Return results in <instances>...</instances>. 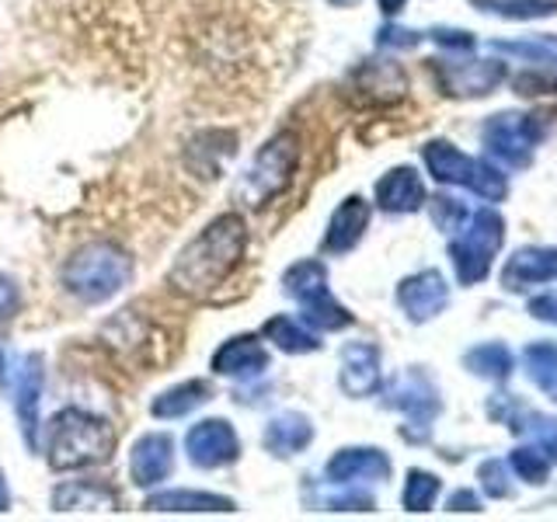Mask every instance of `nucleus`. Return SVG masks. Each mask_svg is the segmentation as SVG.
I'll use <instances>...</instances> for the list:
<instances>
[{
  "label": "nucleus",
  "mask_w": 557,
  "mask_h": 522,
  "mask_svg": "<svg viewBox=\"0 0 557 522\" xmlns=\"http://www.w3.org/2000/svg\"><path fill=\"white\" fill-rule=\"evenodd\" d=\"M338 383L348 397H370L380 387V348L370 341L345 345Z\"/></svg>",
  "instance_id": "17"
},
{
  "label": "nucleus",
  "mask_w": 557,
  "mask_h": 522,
  "mask_svg": "<svg viewBox=\"0 0 557 522\" xmlns=\"http://www.w3.org/2000/svg\"><path fill=\"white\" fill-rule=\"evenodd\" d=\"M467 365L474 370L478 376H495V380H505L512 370V356L505 352L502 345H481L474 352L467 356Z\"/></svg>",
  "instance_id": "28"
},
{
  "label": "nucleus",
  "mask_w": 557,
  "mask_h": 522,
  "mask_svg": "<svg viewBox=\"0 0 557 522\" xmlns=\"http://www.w3.org/2000/svg\"><path fill=\"white\" fill-rule=\"evenodd\" d=\"M17 307H22V293H17V286H14V278H11V275L0 272V324L11 321L14 313H17Z\"/></svg>",
  "instance_id": "32"
},
{
  "label": "nucleus",
  "mask_w": 557,
  "mask_h": 522,
  "mask_svg": "<svg viewBox=\"0 0 557 522\" xmlns=\"http://www.w3.org/2000/svg\"><path fill=\"white\" fill-rule=\"evenodd\" d=\"M536 139H540V126L533 122V115L505 112V115L487 119V126H484V147L509 164H527Z\"/></svg>",
  "instance_id": "10"
},
{
  "label": "nucleus",
  "mask_w": 557,
  "mask_h": 522,
  "mask_svg": "<svg viewBox=\"0 0 557 522\" xmlns=\"http://www.w3.org/2000/svg\"><path fill=\"white\" fill-rule=\"evenodd\" d=\"M391 457L373 446H348L338 449L327 460L324 474L331 484H359V481H387L391 477Z\"/></svg>",
  "instance_id": "13"
},
{
  "label": "nucleus",
  "mask_w": 557,
  "mask_h": 522,
  "mask_svg": "<svg viewBox=\"0 0 557 522\" xmlns=\"http://www.w3.org/2000/svg\"><path fill=\"white\" fill-rule=\"evenodd\" d=\"M425 202V188L418 171L411 167H394L376 182V206L383 213H414Z\"/></svg>",
  "instance_id": "20"
},
{
  "label": "nucleus",
  "mask_w": 557,
  "mask_h": 522,
  "mask_svg": "<svg viewBox=\"0 0 557 522\" xmlns=\"http://www.w3.org/2000/svg\"><path fill=\"white\" fill-rule=\"evenodd\" d=\"M283 289L289 300L304 307V324H313L321 331H342L352 324V313H348L327 289L324 261L304 258V261H296V265H289L283 275Z\"/></svg>",
  "instance_id": "6"
},
{
  "label": "nucleus",
  "mask_w": 557,
  "mask_h": 522,
  "mask_svg": "<svg viewBox=\"0 0 557 522\" xmlns=\"http://www.w3.org/2000/svg\"><path fill=\"white\" fill-rule=\"evenodd\" d=\"M52 512H115L119 492L101 481H63L52 487Z\"/></svg>",
  "instance_id": "16"
},
{
  "label": "nucleus",
  "mask_w": 557,
  "mask_h": 522,
  "mask_svg": "<svg viewBox=\"0 0 557 522\" xmlns=\"http://www.w3.org/2000/svg\"><path fill=\"white\" fill-rule=\"evenodd\" d=\"M481 481H484V487H487V495H509L512 487L505 484V470H502V463L498 460H492V463H484L481 467Z\"/></svg>",
  "instance_id": "33"
},
{
  "label": "nucleus",
  "mask_w": 557,
  "mask_h": 522,
  "mask_svg": "<svg viewBox=\"0 0 557 522\" xmlns=\"http://www.w3.org/2000/svg\"><path fill=\"white\" fill-rule=\"evenodd\" d=\"M432 220L443 226V231H457V223L467 220V209L453 199H432Z\"/></svg>",
  "instance_id": "31"
},
{
  "label": "nucleus",
  "mask_w": 557,
  "mask_h": 522,
  "mask_svg": "<svg viewBox=\"0 0 557 522\" xmlns=\"http://www.w3.org/2000/svg\"><path fill=\"white\" fill-rule=\"evenodd\" d=\"M63 286L81 303H109L133 278V254L115 240H91L63 265Z\"/></svg>",
  "instance_id": "3"
},
{
  "label": "nucleus",
  "mask_w": 557,
  "mask_h": 522,
  "mask_svg": "<svg viewBox=\"0 0 557 522\" xmlns=\"http://www.w3.org/2000/svg\"><path fill=\"white\" fill-rule=\"evenodd\" d=\"M11 509V487L4 481V470H0V512H8Z\"/></svg>",
  "instance_id": "38"
},
{
  "label": "nucleus",
  "mask_w": 557,
  "mask_h": 522,
  "mask_svg": "<svg viewBox=\"0 0 557 522\" xmlns=\"http://www.w3.org/2000/svg\"><path fill=\"white\" fill-rule=\"evenodd\" d=\"M366 226H370V202L359 199V196H348L335 216H331L327 231H324V251L327 254H345L352 251L356 244L362 240Z\"/></svg>",
  "instance_id": "18"
},
{
  "label": "nucleus",
  "mask_w": 557,
  "mask_h": 522,
  "mask_svg": "<svg viewBox=\"0 0 557 522\" xmlns=\"http://www.w3.org/2000/svg\"><path fill=\"white\" fill-rule=\"evenodd\" d=\"M147 512H234L237 501L213 492H191V487H171V492H153L144 501Z\"/></svg>",
  "instance_id": "21"
},
{
  "label": "nucleus",
  "mask_w": 557,
  "mask_h": 522,
  "mask_svg": "<svg viewBox=\"0 0 557 522\" xmlns=\"http://www.w3.org/2000/svg\"><path fill=\"white\" fill-rule=\"evenodd\" d=\"M376 42L380 46H394V49H411V46L422 42V35H418V32H405V28H383L376 35Z\"/></svg>",
  "instance_id": "34"
},
{
  "label": "nucleus",
  "mask_w": 557,
  "mask_h": 522,
  "mask_svg": "<svg viewBox=\"0 0 557 522\" xmlns=\"http://www.w3.org/2000/svg\"><path fill=\"white\" fill-rule=\"evenodd\" d=\"M443 484L435 474H425V470H411L408 474V484H405V495H400V501H405L408 512H429L435 498H440Z\"/></svg>",
  "instance_id": "27"
},
{
  "label": "nucleus",
  "mask_w": 557,
  "mask_h": 522,
  "mask_svg": "<svg viewBox=\"0 0 557 522\" xmlns=\"http://www.w3.org/2000/svg\"><path fill=\"white\" fill-rule=\"evenodd\" d=\"M296 164H300V139H296V133H275L255 153L251 167L240 174L234 199L244 209H265L275 196H283L289 188Z\"/></svg>",
  "instance_id": "4"
},
{
  "label": "nucleus",
  "mask_w": 557,
  "mask_h": 522,
  "mask_svg": "<svg viewBox=\"0 0 557 522\" xmlns=\"http://www.w3.org/2000/svg\"><path fill=\"white\" fill-rule=\"evenodd\" d=\"M512 467L519 470L522 477H530L533 484H544V477H547V460L540 457L536 449H516L512 452Z\"/></svg>",
  "instance_id": "30"
},
{
  "label": "nucleus",
  "mask_w": 557,
  "mask_h": 522,
  "mask_svg": "<svg viewBox=\"0 0 557 522\" xmlns=\"http://www.w3.org/2000/svg\"><path fill=\"white\" fill-rule=\"evenodd\" d=\"M310 443H313V425H310V418L300 414V411L275 414L272 422L265 425V432H261V446H265L278 460L296 457V452L307 449Z\"/></svg>",
  "instance_id": "19"
},
{
  "label": "nucleus",
  "mask_w": 557,
  "mask_h": 522,
  "mask_svg": "<svg viewBox=\"0 0 557 522\" xmlns=\"http://www.w3.org/2000/svg\"><path fill=\"white\" fill-rule=\"evenodd\" d=\"M387 405L397 408V411H405L411 414V422L418 425H425L429 418L440 411V400H435V390L429 387V380L422 373H411L405 380H397L394 383V390L387 397Z\"/></svg>",
  "instance_id": "22"
},
{
  "label": "nucleus",
  "mask_w": 557,
  "mask_h": 522,
  "mask_svg": "<svg viewBox=\"0 0 557 522\" xmlns=\"http://www.w3.org/2000/svg\"><path fill=\"white\" fill-rule=\"evenodd\" d=\"M530 310L536 313L540 321H550V324H557V293L540 296V300H533V303H530Z\"/></svg>",
  "instance_id": "36"
},
{
  "label": "nucleus",
  "mask_w": 557,
  "mask_h": 522,
  "mask_svg": "<svg viewBox=\"0 0 557 522\" xmlns=\"http://www.w3.org/2000/svg\"><path fill=\"white\" fill-rule=\"evenodd\" d=\"M487 11L505 14V17H544L557 11V0H498V4H487Z\"/></svg>",
  "instance_id": "29"
},
{
  "label": "nucleus",
  "mask_w": 557,
  "mask_h": 522,
  "mask_svg": "<svg viewBox=\"0 0 557 522\" xmlns=\"http://www.w3.org/2000/svg\"><path fill=\"white\" fill-rule=\"evenodd\" d=\"M244 254H248V223L240 213H220L178 251L168 269V286L188 300H206L240 269Z\"/></svg>",
  "instance_id": "1"
},
{
  "label": "nucleus",
  "mask_w": 557,
  "mask_h": 522,
  "mask_svg": "<svg viewBox=\"0 0 557 522\" xmlns=\"http://www.w3.org/2000/svg\"><path fill=\"white\" fill-rule=\"evenodd\" d=\"M185 452L199 470H223L240 460V439L226 418H202L188 428Z\"/></svg>",
  "instance_id": "9"
},
{
  "label": "nucleus",
  "mask_w": 557,
  "mask_h": 522,
  "mask_svg": "<svg viewBox=\"0 0 557 522\" xmlns=\"http://www.w3.org/2000/svg\"><path fill=\"white\" fill-rule=\"evenodd\" d=\"M536 435H540V446H544L550 457H557V422L554 418H536Z\"/></svg>",
  "instance_id": "35"
},
{
  "label": "nucleus",
  "mask_w": 557,
  "mask_h": 522,
  "mask_svg": "<svg viewBox=\"0 0 557 522\" xmlns=\"http://www.w3.org/2000/svg\"><path fill=\"white\" fill-rule=\"evenodd\" d=\"M0 390L11 400L28 449H39V400L46 390V359L39 352H14L0 341Z\"/></svg>",
  "instance_id": "5"
},
{
  "label": "nucleus",
  "mask_w": 557,
  "mask_h": 522,
  "mask_svg": "<svg viewBox=\"0 0 557 522\" xmlns=\"http://www.w3.org/2000/svg\"><path fill=\"white\" fill-rule=\"evenodd\" d=\"M449 509L453 512H470V509H478V498L470 495V492H457L449 498Z\"/></svg>",
  "instance_id": "37"
},
{
  "label": "nucleus",
  "mask_w": 557,
  "mask_h": 522,
  "mask_svg": "<svg viewBox=\"0 0 557 522\" xmlns=\"http://www.w3.org/2000/svg\"><path fill=\"white\" fill-rule=\"evenodd\" d=\"M209 397H213V387H209L206 380H185V383H178V387L157 394L150 400V414L164 418V422H174V418H185L196 408H202Z\"/></svg>",
  "instance_id": "23"
},
{
  "label": "nucleus",
  "mask_w": 557,
  "mask_h": 522,
  "mask_svg": "<svg viewBox=\"0 0 557 522\" xmlns=\"http://www.w3.org/2000/svg\"><path fill=\"white\" fill-rule=\"evenodd\" d=\"M505 240V223L492 209L467 216L463 234L453 240V265H457L460 283H481L492 272V261Z\"/></svg>",
  "instance_id": "8"
},
{
  "label": "nucleus",
  "mask_w": 557,
  "mask_h": 522,
  "mask_svg": "<svg viewBox=\"0 0 557 522\" xmlns=\"http://www.w3.org/2000/svg\"><path fill=\"white\" fill-rule=\"evenodd\" d=\"M46 460L57 474L70 470H91L112 460L115 428L101 414L84 408H63L46 422Z\"/></svg>",
  "instance_id": "2"
},
{
  "label": "nucleus",
  "mask_w": 557,
  "mask_h": 522,
  "mask_svg": "<svg viewBox=\"0 0 557 522\" xmlns=\"http://www.w3.org/2000/svg\"><path fill=\"white\" fill-rule=\"evenodd\" d=\"M380 8H383V14H397L405 8V0H380Z\"/></svg>",
  "instance_id": "39"
},
{
  "label": "nucleus",
  "mask_w": 557,
  "mask_h": 522,
  "mask_svg": "<svg viewBox=\"0 0 557 522\" xmlns=\"http://www.w3.org/2000/svg\"><path fill=\"white\" fill-rule=\"evenodd\" d=\"M209 370H213L216 376H226V380L251 383L258 376H265L269 348L261 345L258 335H234L213 352V359H209Z\"/></svg>",
  "instance_id": "11"
},
{
  "label": "nucleus",
  "mask_w": 557,
  "mask_h": 522,
  "mask_svg": "<svg viewBox=\"0 0 557 522\" xmlns=\"http://www.w3.org/2000/svg\"><path fill=\"white\" fill-rule=\"evenodd\" d=\"M327 4H331V8H356L359 0H327Z\"/></svg>",
  "instance_id": "40"
},
{
  "label": "nucleus",
  "mask_w": 557,
  "mask_h": 522,
  "mask_svg": "<svg viewBox=\"0 0 557 522\" xmlns=\"http://www.w3.org/2000/svg\"><path fill=\"white\" fill-rule=\"evenodd\" d=\"M397 303H400V310H405L414 324L432 321L435 313H440L449 303L446 278L440 272H432V269L405 278V283L397 286Z\"/></svg>",
  "instance_id": "15"
},
{
  "label": "nucleus",
  "mask_w": 557,
  "mask_h": 522,
  "mask_svg": "<svg viewBox=\"0 0 557 522\" xmlns=\"http://www.w3.org/2000/svg\"><path fill=\"white\" fill-rule=\"evenodd\" d=\"M554 275H557V251L533 248V251H519L509 265H505V286L527 289V286L544 283V278H554Z\"/></svg>",
  "instance_id": "25"
},
{
  "label": "nucleus",
  "mask_w": 557,
  "mask_h": 522,
  "mask_svg": "<svg viewBox=\"0 0 557 522\" xmlns=\"http://www.w3.org/2000/svg\"><path fill=\"white\" fill-rule=\"evenodd\" d=\"M356 87L370 98V101H397L405 95V74H400L397 63H387V60H370L366 66L356 70Z\"/></svg>",
  "instance_id": "24"
},
{
  "label": "nucleus",
  "mask_w": 557,
  "mask_h": 522,
  "mask_svg": "<svg viewBox=\"0 0 557 522\" xmlns=\"http://www.w3.org/2000/svg\"><path fill=\"white\" fill-rule=\"evenodd\" d=\"M440 84L446 87V95L457 98H481L492 95L505 77V66L492 60H474V63H440L435 66Z\"/></svg>",
  "instance_id": "14"
},
{
  "label": "nucleus",
  "mask_w": 557,
  "mask_h": 522,
  "mask_svg": "<svg viewBox=\"0 0 557 522\" xmlns=\"http://www.w3.org/2000/svg\"><path fill=\"white\" fill-rule=\"evenodd\" d=\"M425 167L432 171L435 182L463 185L470 191H478V196L487 202H498L505 196V178L495 167H487V164L474 161V157L460 153L453 144H446V139H432L425 147Z\"/></svg>",
  "instance_id": "7"
},
{
  "label": "nucleus",
  "mask_w": 557,
  "mask_h": 522,
  "mask_svg": "<svg viewBox=\"0 0 557 522\" xmlns=\"http://www.w3.org/2000/svg\"><path fill=\"white\" fill-rule=\"evenodd\" d=\"M261 335H265V341H272L275 348H283V352H289V356H307V352H318V348H321L318 335H310L307 324L289 318V313H275V318H269L265 327H261Z\"/></svg>",
  "instance_id": "26"
},
{
  "label": "nucleus",
  "mask_w": 557,
  "mask_h": 522,
  "mask_svg": "<svg viewBox=\"0 0 557 522\" xmlns=\"http://www.w3.org/2000/svg\"><path fill=\"white\" fill-rule=\"evenodd\" d=\"M174 470V439L168 432H147L139 435L129 449V481L133 487H157L161 481L171 477Z\"/></svg>",
  "instance_id": "12"
}]
</instances>
